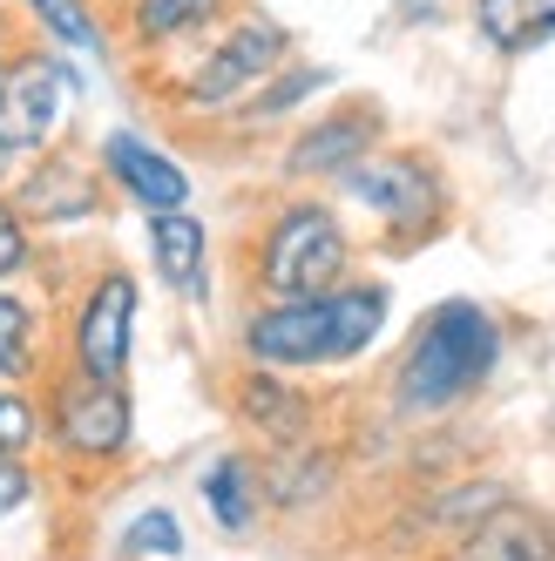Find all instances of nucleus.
Listing matches in <instances>:
<instances>
[{"label":"nucleus","instance_id":"obj_8","mask_svg":"<svg viewBox=\"0 0 555 561\" xmlns=\"http://www.w3.org/2000/svg\"><path fill=\"white\" fill-rule=\"evenodd\" d=\"M136 325H143V285L129 264H95L82 291L68 298V318L55 332V358L89 379H129L136 366Z\"/></svg>","mask_w":555,"mask_h":561},{"label":"nucleus","instance_id":"obj_2","mask_svg":"<svg viewBox=\"0 0 555 561\" xmlns=\"http://www.w3.org/2000/svg\"><path fill=\"white\" fill-rule=\"evenodd\" d=\"M298 55V34L278 21L271 8H237L230 21H217L204 42L177 48L170 61L143 68V89L156 95V108L177 123H230V108L245 102L271 68H285Z\"/></svg>","mask_w":555,"mask_h":561},{"label":"nucleus","instance_id":"obj_15","mask_svg":"<svg viewBox=\"0 0 555 561\" xmlns=\"http://www.w3.org/2000/svg\"><path fill=\"white\" fill-rule=\"evenodd\" d=\"M143 244H149V264H156V277H163V291H177L183 305L211 298V224L196 210L143 217Z\"/></svg>","mask_w":555,"mask_h":561},{"label":"nucleus","instance_id":"obj_19","mask_svg":"<svg viewBox=\"0 0 555 561\" xmlns=\"http://www.w3.org/2000/svg\"><path fill=\"white\" fill-rule=\"evenodd\" d=\"M48 366H55V352H48L42 298L21 285H0V386H42Z\"/></svg>","mask_w":555,"mask_h":561},{"label":"nucleus","instance_id":"obj_5","mask_svg":"<svg viewBox=\"0 0 555 561\" xmlns=\"http://www.w3.org/2000/svg\"><path fill=\"white\" fill-rule=\"evenodd\" d=\"M42 399V454L61 473H115L136 454V399L129 379H89L75 366H55L34 386Z\"/></svg>","mask_w":555,"mask_h":561},{"label":"nucleus","instance_id":"obj_7","mask_svg":"<svg viewBox=\"0 0 555 561\" xmlns=\"http://www.w3.org/2000/svg\"><path fill=\"white\" fill-rule=\"evenodd\" d=\"M82 102H89V61L21 34L8 55V75H0V142L21 163L42 149H61V142H75Z\"/></svg>","mask_w":555,"mask_h":561},{"label":"nucleus","instance_id":"obj_9","mask_svg":"<svg viewBox=\"0 0 555 561\" xmlns=\"http://www.w3.org/2000/svg\"><path fill=\"white\" fill-rule=\"evenodd\" d=\"M386 129H393L386 123V102H373V95H339L326 108H312V115L292 123L285 149H278V183H285V190L339 183L352 163H366L380 142H393Z\"/></svg>","mask_w":555,"mask_h":561},{"label":"nucleus","instance_id":"obj_11","mask_svg":"<svg viewBox=\"0 0 555 561\" xmlns=\"http://www.w3.org/2000/svg\"><path fill=\"white\" fill-rule=\"evenodd\" d=\"M89 156H95V170H102V183H109L115 204H129L143 217H156V210H190V196H196L190 163H183L177 149H163L156 136H143L136 123L102 129Z\"/></svg>","mask_w":555,"mask_h":561},{"label":"nucleus","instance_id":"obj_26","mask_svg":"<svg viewBox=\"0 0 555 561\" xmlns=\"http://www.w3.org/2000/svg\"><path fill=\"white\" fill-rule=\"evenodd\" d=\"M14 170H21V156H14L8 142H0V196H8V183H14Z\"/></svg>","mask_w":555,"mask_h":561},{"label":"nucleus","instance_id":"obj_22","mask_svg":"<svg viewBox=\"0 0 555 561\" xmlns=\"http://www.w3.org/2000/svg\"><path fill=\"white\" fill-rule=\"evenodd\" d=\"M123 554H136V561H177V554H183V520H177L170 507H143V514H129Z\"/></svg>","mask_w":555,"mask_h":561},{"label":"nucleus","instance_id":"obj_25","mask_svg":"<svg viewBox=\"0 0 555 561\" xmlns=\"http://www.w3.org/2000/svg\"><path fill=\"white\" fill-rule=\"evenodd\" d=\"M14 42H21V21H14V8H0V75H8V55H14Z\"/></svg>","mask_w":555,"mask_h":561},{"label":"nucleus","instance_id":"obj_24","mask_svg":"<svg viewBox=\"0 0 555 561\" xmlns=\"http://www.w3.org/2000/svg\"><path fill=\"white\" fill-rule=\"evenodd\" d=\"M34 494H42V467L34 460H0V520L21 514Z\"/></svg>","mask_w":555,"mask_h":561},{"label":"nucleus","instance_id":"obj_1","mask_svg":"<svg viewBox=\"0 0 555 561\" xmlns=\"http://www.w3.org/2000/svg\"><path fill=\"white\" fill-rule=\"evenodd\" d=\"M393 318L386 277H346L326 298H285V305H251L237 318V358L271 373H326L366 358Z\"/></svg>","mask_w":555,"mask_h":561},{"label":"nucleus","instance_id":"obj_6","mask_svg":"<svg viewBox=\"0 0 555 561\" xmlns=\"http://www.w3.org/2000/svg\"><path fill=\"white\" fill-rule=\"evenodd\" d=\"M332 196L380 224V244L386 251H420L454 217V183L441 170V156L414 149V142H380L366 163H352L332 183Z\"/></svg>","mask_w":555,"mask_h":561},{"label":"nucleus","instance_id":"obj_21","mask_svg":"<svg viewBox=\"0 0 555 561\" xmlns=\"http://www.w3.org/2000/svg\"><path fill=\"white\" fill-rule=\"evenodd\" d=\"M0 460H42V399H34V386H0Z\"/></svg>","mask_w":555,"mask_h":561},{"label":"nucleus","instance_id":"obj_12","mask_svg":"<svg viewBox=\"0 0 555 561\" xmlns=\"http://www.w3.org/2000/svg\"><path fill=\"white\" fill-rule=\"evenodd\" d=\"M224 399H230V420L271 454L319 439V399L298 386V373H271V366H245V358H237Z\"/></svg>","mask_w":555,"mask_h":561},{"label":"nucleus","instance_id":"obj_16","mask_svg":"<svg viewBox=\"0 0 555 561\" xmlns=\"http://www.w3.org/2000/svg\"><path fill=\"white\" fill-rule=\"evenodd\" d=\"M339 89V75L326 68V61H305V55H292L285 68H271L264 82L230 108V129L237 136H271V129H285V123H298V115H312V102L319 95H332Z\"/></svg>","mask_w":555,"mask_h":561},{"label":"nucleus","instance_id":"obj_18","mask_svg":"<svg viewBox=\"0 0 555 561\" xmlns=\"http://www.w3.org/2000/svg\"><path fill=\"white\" fill-rule=\"evenodd\" d=\"M196 501H204V514L217 520V535L245 541L264 520V473H258V460L245 447L204 460V473H196Z\"/></svg>","mask_w":555,"mask_h":561},{"label":"nucleus","instance_id":"obj_3","mask_svg":"<svg viewBox=\"0 0 555 561\" xmlns=\"http://www.w3.org/2000/svg\"><path fill=\"white\" fill-rule=\"evenodd\" d=\"M501 352H508V332L482 298H441L433 311H420V325L407 332L386 392L407 420H441V413L467 407V399L495 379Z\"/></svg>","mask_w":555,"mask_h":561},{"label":"nucleus","instance_id":"obj_14","mask_svg":"<svg viewBox=\"0 0 555 561\" xmlns=\"http://www.w3.org/2000/svg\"><path fill=\"white\" fill-rule=\"evenodd\" d=\"M448 561H555V514L508 494L448 541Z\"/></svg>","mask_w":555,"mask_h":561},{"label":"nucleus","instance_id":"obj_23","mask_svg":"<svg viewBox=\"0 0 555 561\" xmlns=\"http://www.w3.org/2000/svg\"><path fill=\"white\" fill-rule=\"evenodd\" d=\"M34 264H42V237L27 230V217L14 210V196H0V285H21Z\"/></svg>","mask_w":555,"mask_h":561},{"label":"nucleus","instance_id":"obj_20","mask_svg":"<svg viewBox=\"0 0 555 561\" xmlns=\"http://www.w3.org/2000/svg\"><path fill=\"white\" fill-rule=\"evenodd\" d=\"M467 21L482 34V48L501 61H522L555 42V0H474Z\"/></svg>","mask_w":555,"mask_h":561},{"label":"nucleus","instance_id":"obj_10","mask_svg":"<svg viewBox=\"0 0 555 561\" xmlns=\"http://www.w3.org/2000/svg\"><path fill=\"white\" fill-rule=\"evenodd\" d=\"M8 196H14V210L27 217L34 237L89 230V224H102L109 204H115L109 183H102V170H95V156H82L75 142L27 156V163L14 170V183H8Z\"/></svg>","mask_w":555,"mask_h":561},{"label":"nucleus","instance_id":"obj_4","mask_svg":"<svg viewBox=\"0 0 555 561\" xmlns=\"http://www.w3.org/2000/svg\"><path fill=\"white\" fill-rule=\"evenodd\" d=\"M360 244L352 224L339 210V196L319 190H285L278 204L258 217L251 251H245V285L258 305H285V298H326L332 285H346Z\"/></svg>","mask_w":555,"mask_h":561},{"label":"nucleus","instance_id":"obj_13","mask_svg":"<svg viewBox=\"0 0 555 561\" xmlns=\"http://www.w3.org/2000/svg\"><path fill=\"white\" fill-rule=\"evenodd\" d=\"M237 8L245 0H109V21H115V48L149 68V61H170L190 42H204Z\"/></svg>","mask_w":555,"mask_h":561},{"label":"nucleus","instance_id":"obj_17","mask_svg":"<svg viewBox=\"0 0 555 561\" xmlns=\"http://www.w3.org/2000/svg\"><path fill=\"white\" fill-rule=\"evenodd\" d=\"M14 21L21 34H34V42H48L75 61H123L109 0H14Z\"/></svg>","mask_w":555,"mask_h":561}]
</instances>
